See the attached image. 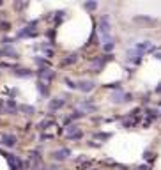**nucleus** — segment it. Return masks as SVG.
<instances>
[{"label":"nucleus","mask_w":161,"mask_h":170,"mask_svg":"<svg viewBox=\"0 0 161 170\" xmlns=\"http://www.w3.org/2000/svg\"><path fill=\"white\" fill-rule=\"evenodd\" d=\"M80 106H82L83 110H94V108H96L94 105H90L89 101H85V103H82V105H80Z\"/></svg>","instance_id":"obj_10"},{"label":"nucleus","mask_w":161,"mask_h":170,"mask_svg":"<svg viewBox=\"0 0 161 170\" xmlns=\"http://www.w3.org/2000/svg\"><path fill=\"white\" fill-rule=\"evenodd\" d=\"M85 7H87V9H96V7H97V4H94V2H89V4H85Z\"/></svg>","instance_id":"obj_14"},{"label":"nucleus","mask_w":161,"mask_h":170,"mask_svg":"<svg viewBox=\"0 0 161 170\" xmlns=\"http://www.w3.org/2000/svg\"><path fill=\"white\" fill-rule=\"evenodd\" d=\"M50 170H59V168H50Z\"/></svg>","instance_id":"obj_17"},{"label":"nucleus","mask_w":161,"mask_h":170,"mask_svg":"<svg viewBox=\"0 0 161 170\" xmlns=\"http://www.w3.org/2000/svg\"><path fill=\"white\" fill-rule=\"evenodd\" d=\"M37 90L41 92V96H46V94H48V89H46L44 83H37Z\"/></svg>","instance_id":"obj_9"},{"label":"nucleus","mask_w":161,"mask_h":170,"mask_svg":"<svg viewBox=\"0 0 161 170\" xmlns=\"http://www.w3.org/2000/svg\"><path fill=\"white\" fill-rule=\"evenodd\" d=\"M156 59H159V60H161V53H156Z\"/></svg>","instance_id":"obj_16"},{"label":"nucleus","mask_w":161,"mask_h":170,"mask_svg":"<svg viewBox=\"0 0 161 170\" xmlns=\"http://www.w3.org/2000/svg\"><path fill=\"white\" fill-rule=\"evenodd\" d=\"M66 83H67V87H69V89H74V87H76V85H74L71 80H66Z\"/></svg>","instance_id":"obj_15"},{"label":"nucleus","mask_w":161,"mask_h":170,"mask_svg":"<svg viewBox=\"0 0 161 170\" xmlns=\"http://www.w3.org/2000/svg\"><path fill=\"white\" fill-rule=\"evenodd\" d=\"M66 131H67V136H69V135H73V133H76V131H78V128H76V126H67V129H66Z\"/></svg>","instance_id":"obj_11"},{"label":"nucleus","mask_w":161,"mask_h":170,"mask_svg":"<svg viewBox=\"0 0 161 170\" xmlns=\"http://www.w3.org/2000/svg\"><path fill=\"white\" fill-rule=\"evenodd\" d=\"M62 105H64V101H62V99H53L51 103H50V110H59Z\"/></svg>","instance_id":"obj_6"},{"label":"nucleus","mask_w":161,"mask_h":170,"mask_svg":"<svg viewBox=\"0 0 161 170\" xmlns=\"http://www.w3.org/2000/svg\"><path fill=\"white\" fill-rule=\"evenodd\" d=\"M6 53H7V55H11L12 59H16V57H18V53L14 52V50H12V48H7V50H6Z\"/></svg>","instance_id":"obj_13"},{"label":"nucleus","mask_w":161,"mask_h":170,"mask_svg":"<svg viewBox=\"0 0 161 170\" xmlns=\"http://www.w3.org/2000/svg\"><path fill=\"white\" fill-rule=\"evenodd\" d=\"M69 154H71V151H69L67 147H62V149H59V151H55V153H53V159L62 161V159H67V158H69Z\"/></svg>","instance_id":"obj_1"},{"label":"nucleus","mask_w":161,"mask_h":170,"mask_svg":"<svg viewBox=\"0 0 161 170\" xmlns=\"http://www.w3.org/2000/svg\"><path fill=\"white\" fill-rule=\"evenodd\" d=\"M20 35H21V37H34V35H36V30H30V27H25V30H21Z\"/></svg>","instance_id":"obj_5"},{"label":"nucleus","mask_w":161,"mask_h":170,"mask_svg":"<svg viewBox=\"0 0 161 170\" xmlns=\"http://www.w3.org/2000/svg\"><path fill=\"white\" fill-rule=\"evenodd\" d=\"M14 75H16V76H32V73H30L29 69H20V71H16V73H14Z\"/></svg>","instance_id":"obj_8"},{"label":"nucleus","mask_w":161,"mask_h":170,"mask_svg":"<svg viewBox=\"0 0 161 170\" xmlns=\"http://www.w3.org/2000/svg\"><path fill=\"white\" fill-rule=\"evenodd\" d=\"M39 78L50 82V80L53 78V71H50V69H39Z\"/></svg>","instance_id":"obj_4"},{"label":"nucleus","mask_w":161,"mask_h":170,"mask_svg":"<svg viewBox=\"0 0 161 170\" xmlns=\"http://www.w3.org/2000/svg\"><path fill=\"white\" fill-rule=\"evenodd\" d=\"M2 144H4L6 147H14V145H16V136L7 133V135L2 136Z\"/></svg>","instance_id":"obj_3"},{"label":"nucleus","mask_w":161,"mask_h":170,"mask_svg":"<svg viewBox=\"0 0 161 170\" xmlns=\"http://www.w3.org/2000/svg\"><path fill=\"white\" fill-rule=\"evenodd\" d=\"M21 110H23L27 115H32V113L36 112V108H34V106H30V105H23V106H21Z\"/></svg>","instance_id":"obj_7"},{"label":"nucleus","mask_w":161,"mask_h":170,"mask_svg":"<svg viewBox=\"0 0 161 170\" xmlns=\"http://www.w3.org/2000/svg\"><path fill=\"white\" fill-rule=\"evenodd\" d=\"M67 138H69V140H78V138H82V133H80V131H76V133H73V135H69Z\"/></svg>","instance_id":"obj_12"},{"label":"nucleus","mask_w":161,"mask_h":170,"mask_svg":"<svg viewBox=\"0 0 161 170\" xmlns=\"http://www.w3.org/2000/svg\"><path fill=\"white\" fill-rule=\"evenodd\" d=\"M78 89L83 90V92H90V90L94 89V82H92V80H82V82L78 83Z\"/></svg>","instance_id":"obj_2"}]
</instances>
